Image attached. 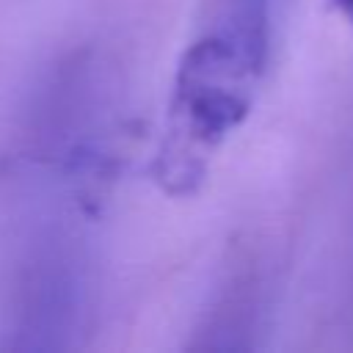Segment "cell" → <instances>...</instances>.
<instances>
[{
    "mask_svg": "<svg viewBox=\"0 0 353 353\" xmlns=\"http://www.w3.org/2000/svg\"><path fill=\"white\" fill-rule=\"evenodd\" d=\"M328 8L339 11V14L353 25V0H328Z\"/></svg>",
    "mask_w": 353,
    "mask_h": 353,
    "instance_id": "1",
    "label": "cell"
}]
</instances>
